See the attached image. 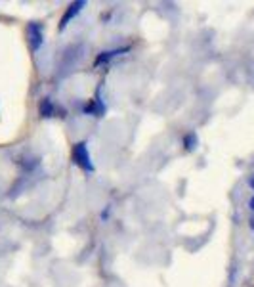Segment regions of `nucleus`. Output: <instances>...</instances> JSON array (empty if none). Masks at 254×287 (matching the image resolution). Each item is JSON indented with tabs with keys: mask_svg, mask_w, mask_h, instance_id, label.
I'll return each instance as SVG.
<instances>
[{
	"mask_svg": "<svg viewBox=\"0 0 254 287\" xmlns=\"http://www.w3.org/2000/svg\"><path fill=\"white\" fill-rule=\"evenodd\" d=\"M130 48H116V50H111V52H104L98 56V60H96V65H102V64H109L113 58H116V56H120V54L128 52Z\"/></svg>",
	"mask_w": 254,
	"mask_h": 287,
	"instance_id": "20e7f679",
	"label": "nucleus"
},
{
	"mask_svg": "<svg viewBox=\"0 0 254 287\" xmlns=\"http://www.w3.org/2000/svg\"><path fill=\"white\" fill-rule=\"evenodd\" d=\"M250 209H252V211H254V197H252V199H250Z\"/></svg>",
	"mask_w": 254,
	"mask_h": 287,
	"instance_id": "6e6552de",
	"label": "nucleus"
},
{
	"mask_svg": "<svg viewBox=\"0 0 254 287\" xmlns=\"http://www.w3.org/2000/svg\"><path fill=\"white\" fill-rule=\"evenodd\" d=\"M250 228H252V230H254V218H252V220H250Z\"/></svg>",
	"mask_w": 254,
	"mask_h": 287,
	"instance_id": "1a4fd4ad",
	"label": "nucleus"
},
{
	"mask_svg": "<svg viewBox=\"0 0 254 287\" xmlns=\"http://www.w3.org/2000/svg\"><path fill=\"white\" fill-rule=\"evenodd\" d=\"M29 44H31V50L36 52L44 43V33H42V25L40 23H29Z\"/></svg>",
	"mask_w": 254,
	"mask_h": 287,
	"instance_id": "7ed1b4c3",
	"label": "nucleus"
},
{
	"mask_svg": "<svg viewBox=\"0 0 254 287\" xmlns=\"http://www.w3.org/2000/svg\"><path fill=\"white\" fill-rule=\"evenodd\" d=\"M184 146H186L188 151L195 149V146H197V136H195L193 132H191V134H186V136H184Z\"/></svg>",
	"mask_w": 254,
	"mask_h": 287,
	"instance_id": "0eeeda50",
	"label": "nucleus"
},
{
	"mask_svg": "<svg viewBox=\"0 0 254 287\" xmlns=\"http://www.w3.org/2000/svg\"><path fill=\"white\" fill-rule=\"evenodd\" d=\"M84 6H86L84 0H76V2H71V4H69V8L65 10L64 18L60 20V25H58V29H60V31H64L65 27L69 25V22H71V20H74V18L80 14V10H82Z\"/></svg>",
	"mask_w": 254,
	"mask_h": 287,
	"instance_id": "f03ea898",
	"label": "nucleus"
},
{
	"mask_svg": "<svg viewBox=\"0 0 254 287\" xmlns=\"http://www.w3.org/2000/svg\"><path fill=\"white\" fill-rule=\"evenodd\" d=\"M73 163L76 165V167H80L84 172H94V165H92V159H90V153H88V146H86V142H78V144H74Z\"/></svg>",
	"mask_w": 254,
	"mask_h": 287,
	"instance_id": "f257e3e1",
	"label": "nucleus"
},
{
	"mask_svg": "<svg viewBox=\"0 0 254 287\" xmlns=\"http://www.w3.org/2000/svg\"><path fill=\"white\" fill-rule=\"evenodd\" d=\"M250 186H252V188H254V176H252V178H250Z\"/></svg>",
	"mask_w": 254,
	"mask_h": 287,
	"instance_id": "9d476101",
	"label": "nucleus"
},
{
	"mask_svg": "<svg viewBox=\"0 0 254 287\" xmlns=\"http://www.w3.org/2000/svg\"><path fill=\"white\" fill-rule=\"evenodd\" d=\"M86 113H92V115H96V117H102L104 115V111H106V107H104V104H102V100L100 98H96L92 104H88L84 109Z\"/></svg>",
	"mask_w": 254,
	"mask_h": 287,
	"instance_id": "39448f33",
	"label": "nucleus"
},
{
	"mask_svg": "<svg viewBox=\"0 0 254 287\" xmlns=\"http://www.w3.org/2000/svg\"><path fill=\"white\" fill-rule=\"evenodd\" d=\"M40 115L42 117H52L54 115V104L50 100H44L42 104H40Z\"/></svg>",
	"mask_w": 254,
	"mask_h": 287,
	"instance_id": "423d86ee",
	"label": "nucleus"
}]
</instances>
